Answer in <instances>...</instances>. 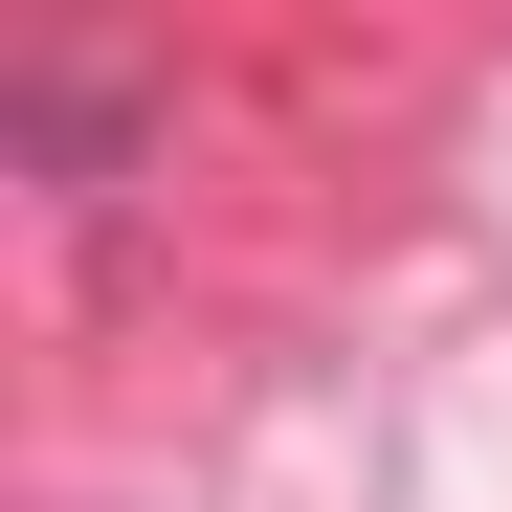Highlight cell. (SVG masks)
I'll return each instance as SVG.
<instances>
[{"instance_id":"obj_1","label":"cell","mask_w":512,"mask_h":512,"mask_svg":"<svg viewBox=\"0 0 512 512\" xmlns=\"http://www.w3.org/2000/svg\"><path fill=\"white\" fill-rule=\"evenodd\" d=\"M0 134L90 201V179H134V134H156V112H134V90H90V67H0Z\"/></svg>"}]
</instances>
